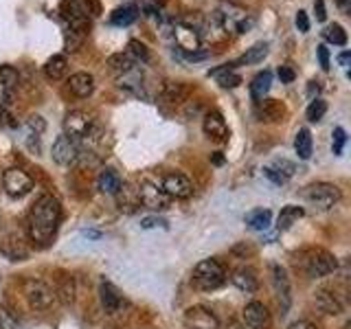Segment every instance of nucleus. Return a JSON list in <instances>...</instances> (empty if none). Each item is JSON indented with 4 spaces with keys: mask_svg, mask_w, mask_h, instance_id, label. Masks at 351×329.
Returning <instances> with one entry per match:
<instances>
[{
    "mask_svg": "<svg viewBox=\"0 0 351 329\" xmlns=\"http://www.w3.org/2000/svg\"><path fill=\"white\" fill-rule=\"evenodd\" d=\"M62 219V206L58 202V197H53L49 193L40 195L36 204L29 211V235L36 244H49L53 235L58 233Z\"/></svg>",
    "mask_w": 351,
    "mask_h": 329,
    "instance_id": "obj_1",
    "label": "nucleus"
},
{
    "mask_svg": "<svg viewBox=\"0 0 351 329\" xmlns=\"http://www.w3.org/2000/svg\"><path fill=\"white\" fill-rule=\"evenodd\" d=\"M97 11H99L97 0H64L60 7L62 18L73 29H88Z\"/></svg>",
    "mask_w": 351,
    "mask_h": 329,
    "instance_id": "obj_2",
    "label": "nucleus"
},
{
    "mask_svg": "<svg viewBox=\"0 0 351 329\" xmlns=\"http://www.w3.org/2000/svg\"><path fill=\"white\" fill-rule=\"evenodd\" d=\"M191 281L200 290H215L226 281V270L217 259H204L193 268Z\"/></svg>",
    "mask_w": 351,
    "mask_h": 329,
    "instance_id": "obj_3",
    "label": "nucleus"
},
{
    "mask_svg": "<svg viewBox=\"0 0 351 329\" xmlns=\"http://www.w3.org/2000/svg\"><path fill=\"white\" fill-rule=\"evenodd\" d=\"M301 266L310 277L316 279V277H325V274H332L338 268V261L332 252H327L323 248H310L303 252Z\"/></svg>",
    "mask_w": 351,
    "mask_h": 329,
    "instance_id": "obj_4",
    "label": "nucleus"
},
{
    "mask_svg": "<svg viewBox=\"0 0 351 329\" xmlns=\"http://www.w3.org/2000/svg\"><path fill=\"white\" fill-rule=\"evenodd\" d=\"M303 197L312 206L316 208H332L338 200H340V189L336 184H329V182H316L310 184L307 189L303 191Z\"/></svg>",
    "mask_w": 351,
    "mask_h": 329,
    "instance_id": "obj_5",
    "label": "nucleus"
},
{
    "mask_svg": "<svg viewBox=\"0 0 351 329\" xmlns=\"http://www.w3.org/2000/svg\"><path fill=\"white\" fill-rule=\"evenodd\" d=\"M93 125H95V121H93L90 114L86 112V110H73V112H69L64 119L66 136L73 138V141H82V138L90 136L93 134Z\"/></svg>",
    "mask_w": 351,
    "mask_h": 329,
    "instance_id": "obj_6",
    "label": "nucleus"
},
{
    "mask_svg": "<svg viewBox=\"0 0 351 329\" xmlns=\"http://www.w3.org/2000/svg\"><path fill=\"white\" fill-rule=\"evenodd\" d=\"M25 296L33 310H47L55 301V290L49 283L38 281V279H27L25 281Z\"/></svg>",
    "mask_w": 351,
    "mask_h": 329,
    "instance_id": "obj_7",
    "label": "nucleus"
},
{
    "mask_svg": "<svg viewBox=\"0 0 351 329\" xmlns=\"http://www.w3.org/2000/svg\"><path fill=\"white\" fill-rule=\"evenodd\" d=\"M136 193H138V202L145 208H149V211H165L169 206V195L162 191V186L149 180H141Z\"/></svg>",
    "mask_w": 351,
    "mask_h": 329,
    "instance_id": "obj_8",
    "label": "nucleus"
},
{
    "mask_svg": "<svg viewBox=\"0 0 351 329\" xmlns=\"http://www.w3.org/2000/svg\"><path fill=\"white\" fill-rule=\"evenodd\" d=\"M3 184H5V191L11 197H22L33 189V178L27 171H22L18 167H11L3 175Z\"/></svg>",
    "mask_w": 351,
    "mask_h": 329,
    "instance_id": "obj_9",
    "label": "nucleus"
},
{
    "mask_svg": "<svg viewBox=\"0 0 351 329\" xmlns=\"http://www.w3.org/2000/svg\"><path fill=\"white\" fill-rule=\"evenodd\" d=\"M182 323L186 329H219V323L215 314L202 305H193L184 312Z\"/></svg>",
    "mask_w": 351,
    "mask_h": 329,
    "instance_id": "obj_10",
    "label": "nucleus"
},
{
    "mask_svg": "<svg viewBox=\"0 0 351 329\" xmlns=\"http://www.w3.org/2000/svg\"><path fill=\"white\" fill-rule=\"evenodd\" d=\"M162 191L176 200H186L193 195V182L184 173H167L162 178Z\"/></svg>",
    "mask_w": 351,
    "mask_h": 329,
    "instance_id": "obj_11",
    "label": "nucleus"
},
{
    "mask_svg": "<svg viewBox=\"0 0 351 329\" xmlns=\"http://www.w3.org/2000/svg\"><path fill=\"white\" fill-rule=\"evenodd\" d=\"M51 156L53 160L62 164V167H69L73 164L77 158H80V147H77V143L69 136H58L53 143V149H51Z\"/></svg>",
    "mask_w": 351,
    "mask_h": 329,
    "instance_id": "obj_12",
    "label": "nucleus"
},
{
    "mask_svg": "<svg viewBox=\"0 0 351 329\" xmlns=\"http://www.w3.org/2000/svg\"><path fill=\"white\" fill-rule=\"evenodd\" d=\"M173 40L176 44L184 51V53H195L200 51V33H197V29L184 25V22H178V25L173 27Z\"/></svg>",
    "mask_w": 351,
    "mask_h": 329,
    "instance_id": "obj_13",
    "label": "nucleus"
},
{
    "mask_svg": "<svg viewBox=\"0 0 351 329\" xmlns=\"http://www.w3.org/2000/svg\"><path fill=\"white\" fill-rule=\"evenodd\" d=\"M202 130L204 134L211 138V141H217V143H224L228 138V125L224 117L217 112V110H211V112L204 114V123H202Z\"/></svg>",
    "mask_w": 351,
    "mask_h": 329,
    "instance_id": "obj_14",
    "label": "nucleus"
},
{
    "mask_svg": "<svg viewBox=\"0 0 351 329\" xmlns=\"http://www.w3.org/2000/svg\"><path fill=\"white\" fill-rule=\"evenodd\" d=\"M255 114L263 123H281L285 117V106L277 99H261L255 106Z\"/></svg>",
    "mask_w": 351,
    "mask_h": 329,
    "instance_id": "obj_15",
    "label": "nucleus"
},
{
    "mask_svg": "<svg viewBox=\"0 0 351 329\" xmlns=\"http://www.w3.org/2000/svg\"><path fill=\"white\" fill-rule=\"evenodd\" d=\"M244 323L250 329H268L270 325V312L268 307L259 303V301H252L244 307Z\"/></svg>",
    "mask_w": 351,
    "mask_h": 329,
    "instance_id": "obj_16",
    "label": "nucleus"
},
{
    "mask_svg": "<svg viewBox=\"0 0 351 329\" xmlns=\"http://www.w3.org/2000/svg\"><path fill=\"white\" fill-rule=\"evenodd\" d=\"M99 301H101L106 314H119L121 307H123V296H121V292L106 279L99 285Z\"/></svg>",
    "mask_w": 351,
    "mask_h": 329,
    "instance_id": "obj_17",
    "label": "nucleus"
},
{
    "mask_svg": "<svg viewBox=\"0 0 351 329\" xmlns=\"http://www.w3.org/2000/svg\"><path fill=\"white\" fill-rule=\"evenodd\" d=\"M270 272H272V283H274V292H277L279 296V303L283 310H288L290 307V281H288V274H285V270L281 266H277V263H272L270 266Z\"/></svg>",
    "mask_w": 351,
    "mask_h": 329,
    "instance_id": "obj_18",
    "label": "nucleus"
},
{
    "mask_svg": "<svg viewBox=\"0 0 351 329\" xmlns=\"http://www.w3.org/2000/svg\"><path fill=\"white\" fill-rule=\"evenodd\" d=\"M189 93H191V88L184 82H167L160 90V101L169 103V106H178V103L186 101Z\"/></svg>",
    "mask_w": 351,
    "mask_h": 329,
    "instance_id": "obj_19",
    "label": "nucleus"
},
{
    "mask_svg": "<svg viewBox=\"0 0 351 329\" xmlns=\"http://www.w3.org/2000/svg\"><path fill=\"white\" fill-rule=\"evenodd\" d=\"M233 285L237 290L246 292V294H255L257 288H259V281H257V274L252 268H239L233 272V277H230Z\"/></svg>",
    "mask_w": 351,
    "mask_h": 329,
    "instance_id": "obj_20",
    "label": "nucleus"
},
{
    "mask_svg": "<svg viewBox=\"0 0 351 329\" xmlns=\"http://www.w3.org/2000/svg\"><path fill=\"white\" fill-rule=\"evenodd\" d=\"M314 303H316L318 310H321L323 314H329V316H336V314L343 312V301L329 290H318L314 296Z\"/></svg>",
    "mask_w": 351,
    "mask_h": 329,
    "instance_id": "obj_21",
    "label": "nucleus"
},
{
    "mask_svg": "<svg viewBox=\"0 0 351 329\" xmlns=\"http://www.w3.org/2000/svg\"><path fill=\"white\" fill-rule=\"evenodd\" d=\"M69 88L75 97L86 99V97H90L95 90V77L90 73H75L69 80Z\"/></svg>",
    "mask_w": 351,
    "mask_h": 329,
    "instance_id": "obj_22",
    "label": "nucleus"
},
{
    "mask_svg": "<svg viewBox=\"0 0 351 329\" xmlns=\"http://www.w3.org/2000/svg\"><path fill=\"white\" fill-rule=\"evenodd\" d=\"M117 202H119V208L123 213H134L138 211V193L134 186H130V184H121V189L117 191Z\"/></svg>",
    "mask_w": 351,
    "mask_h": 329,
    "instance_id": "obj_23",
    "label": "nucleus"
},
{
    "mask_svg": "<svg viewBox=\"0 0 351 329\" xmlns=\"http://www.w3.org/2000/svg\"><path fill=\"white\" fill-rule=\"evenodd\" d=\"M121 184H123V180H121V175L114 169H104L101 173H99V178H97L99 191L108 193V195H117V191L121 189Z\"/></svg>",
    "mask_w": 351,
    "mask_h": 329,
    "instance_id": "obj_24",
    "label": "nucleus"
},
{
    "mask_svg": "<svg viewBox=\"0 0 351 329\" xmlns=\"http://www.w3.org/2000/svg\"><path fill=\"white\" fill-rule=\"evenodd\" d=\"M270 84H272V73L270 71H261L252 77L250 82V97L255 99V101H261V99H266L268 90H270Z\"/></svg>",
    "mask_w": 351,
    "mask_h": 329,
    "instance_id": "obj_25",
    "label": "nucleus"
},
{
    "mask_svg": "<svg viewBox=\"0 0 351 329\" xmlns=\"http://www.w3.org/2000/svg\"><path fill=\"white\" fill-rule=\"evenodd\" d=\"M303 215H305V211L301 206H294V204L285 206V208H281V213L277 217V228L279 230H288V228H292L296 222H299Z\"/></svg>",
    "mask_w": 351,
    "mask_h": 329,
    "instance_id": "obj_26",
    "label": "nucleus"
},
{
    "mask_svg": "<svg viewBox=\"0 0 351 329\" xmlns=\"http://www.w3.org/2000/svg\"><path fill=\"white\" fill-rule=\"evenodd\" d=\"M66 71H69V62H66L64 55H53V58L44 64V75L53 82L62 80V77L66 75Z\"/></svg>",
    "mask_w": 351,
    "mask_h": 329,
    "instance_id": "obj_27",
    "label": "nucleus"
},
{
    "mask_svg": "<svg viewBox=\"0 0 351 329\" xmlns=\"http://www.w3.org/2000/svg\"><path fill=\"white\" fill-rule=\"evenodd\" d=\"M312 134H310V130L307 127H301L299 132H296V136H294V151L299 154V158L301 160H307L312 156Z\"/></svg>",
    "mask_w": 351,
    "mask_h": 329,
    "instance_id": "obj_28",
    "label": "nucleus"
},
{
    "mask_svg": "<svg viewBox=\"0 0 351 329\" xmlns=\"http://www.w3.org/2000/svg\"><path fill=\"white\" fill-rule=\"evenodd\" d=\"M108 66H110V71H112L114 75H125V73H130V71H134L136 69V62L130 58L128 53H117V55H112V58L108 60Z\"/></svg>",
    "mask_w": 351,
    "mask_h": 329,
    "instance_id": "obj_29",
    "label": "nucleus"
},
{
    "mask_svg": "<svg viewBox=\"0 0 351 329\" xmlns=\"http://www.w3.org/2000/svg\"><path fill=\"white\" fill-rule=\"evenodd\" d=\"M138 18V7L136 5H123V7H117L114 11H112V25H117V27H128V25H132Z\"/></svg>",
    "mask_w": 351,
    "mask_h": 329,
    "instance_id": "obj_30",
    "label": "nucleus"
},
{
    "mask_svg": "<svg viewBox=\"0 0 351 329\" xmlns=\"http://www.w3.org/2000/svg\"><path fill=\"white\" fill-rule=\"evenodd\" d=\"M270 222H272V213L268 208H255V211H250L246 215V224L252 230H266L270 226Z\"/></svg>",
    "mask_w": 351,
    "mask_h": 329,
    "instance_id": "obj_31",
    "label": "nucleus"
},
{
    "mask_svg": "<svg viewBox=\"0 0 351 329\" xmlns=\"http://www.w3.org/2000/svg\"><path fill=\"white\" fill-rule=\"evenodd\" d=\"M266 55H268V42H257L255 47L248 49L235 64H259L263 58H266Z\"/></svg>",
    "mask_w": 351,
    "mask_h": 329,
    "instance_id": "obj_32",
    "label": "nucleus"
},
{
    "mask_svg": "<svg viewBox=\"0 0 351 329\" xmlns=\"http://www.w3.org/2000/svg\"><path fill=\"white\" fill-rule=\"evenodd\" d=\"M16 86H18V71L14 69V66L3 64V66H0V88H3V90L14 93Z\"/></svg>",
    "mask_w": 351,
    "mask_h": 329,
    "instance_id": "obj_33",
    "label": "nucleus"
},
{
    "mask_svg": "<svg viewBox=\"0 0 351 329\" xmlns=\"http://www.w3.org/2000/svg\"><path fill=\"white\" fill-rule=\"evenodd\" d=\"M323 36H325V40L329 44H336V47H345V44H347V33H345V29L340 27V25H329V27H325Z\"/></svg>",
    "mask_w": 351,
    "mask_h": 329,
    "instance_id": "obj_34",
    "label": "nucleus"
},
{
    "mask_svg": "<svg viewBox=\"0 0 351 329\" xmlns=\"http://www.w3.org/2000/svg\"><path fill=\"white\" fill-rule=\"evenodd\" d=\"M86 33H88V29H73V27H69V31H66V51L75 53L77 49H80L84 38H86Z\"/></svg>",
    "mask_w": 351,
    "mask_h": 329,
    "instance_id": "obj_35",
    "label": "nucleus"
},
{
    "mask_svg": "<svg viewBox=\"0 0 351 329\" xmlns=\"http://www.w3.org/2000/svg\"><path fill=\"white\" fill-rule=\"evenodd\" d=\"M132 60H134L136 64L138 62H147L149 60V51H147V47L143 42H138V40H132L130 44H128V51H125Z\"/></svg>",
    "mask_w": 351,
    "mask_h": 329,
    "instance_id": "obj_36",
    "label": "nucleus"
},
{
    "mask_svg": "<svg viewBox=\"0 0 351 329\" xmlns=\"http://www.w3.org/2000/svg\"><path fill=\"white\" fill-rule=\"evenodd\" d=\"M325 112H327V103L323 101V99H312V103L307 106V119L312 121V123H316V121H321L323 117H325Z\"/></svg>",
    "mask_w": 351,
    "mask_h": 329,
    "instance_id": "obj_37",
    "label": "nucleus"
},
{
    "mask_svg": "<svg viewBox=\"0 0 351 329\" xmlns=\"http://www.w3.org/2000/svg\"><path fill=\"white\" fill-rule=\"evenodd\" d=\"M58 294H60L62 303H66V305L75 301V283H73L71 277H66V279L60 281V288H58V292H55V296H58Z\"/></svg>",
    "mask_w": 351,
    "mask_h": 329,
    "instance_id": "obj_38",
    "label": "nucleus"
},
{
    "mask_svg": "<svg viewBox=\"0 0 351 329\" xmlns=\"http://www.w3.org/2000/svg\"><path fill=\"white\" fill-rule=\"evenodd\" d=\"M270 167H272L274 171H279L285 180L292 178V175H294V164H292L290 160H274V164H270Z\"/></svg>",
    "mask_w": 351,
    "mask_h": 329,
    "instance_id": "obj_39",
    "label": "nucleus"
},
{
    "mask_svg": "<svg viewBox=\"0 0 351 329\" xmlns=\"http://www.w3.org/2000/svg\"><path fill=\"white\" fill-rule=\"evenodd\" d=\"M347 143V132L343 127H336L334 130V141H332V147H334V154L338 156V154H343V147Z\"/></svg>",
    "mask_w": 351,
    "mask_h": 329,
    "instance_id": "obj_40",
    "label": "nucleus"
},
{
    "mask_svg": "<svg viewBox=\"0 0 351 329\" xmlns=\"http://www.w3.org/2000/svg\"><path fill=\"white\" fill-rule=\"evenodd\" d=\"M27 127H29L31 134H42V132L47 130V123H44V119H42V117L33 114V117H29V121H27Z\"/></svg>",
    "mask_w": 351,
    "mask_h": 329,
    "instance_id": "obj_41",
    "label": "nucleus"
},
{
    "mask_svg": "<svg viewBox=\"0 0 351 329\" xmlns=\"http://www.w3.org/2000/svg\"><path fill=\"white\" fill-rule=\"evenodd\" d=\"M0 329H16V318L9 310L0 307Z\"/></svg>",
    "mask_w": 351,
    "mask_h": 329,
    "instance_id": "obj_42",
    "label": "nucleus"
},
{
    "mask_svg": "<svg viewBox=\"0 0 351 329\" xmlns=\"http://www.w3.org/2000/svg\"><path fill=\"white\" fill-rule=\"evenodd\" d=\"M167 228V222L162 217H143L141 219V228Z\"/></svg>",
    "mask_w": 351,
    "mask_h": 329,
    "instance_id": "obj_43",
    "label": "nucleus"
},
{
    "mask_svg": "<svg viewBox=\"0 0 351 329\" xmlns=\"http://www.w3.org/2000/svg\"><path fill=\"white\" fill-rule=\"evenodd\" d=\"M277 73H279V80H281L283 84H292V82H294V77H296L294 71L290 69L288 64H285V66H279V71H277Z\"/></svg>",
    "mask_w": 351,
    "mask_h": 329,
    "instance_id": "obj_44",
    "label": "nucleus"
},
{
    "mask_svg": "<svg viewBox=\"0 0 351 329\" xmlns=\"http://www.w3.org/2000/svg\"><path fill=\"white\" fill-rule=\"evenodd\" d=\"M263 175H266L268 180H272L274 184H283L285 182V178L279 173V171H274L272 167H263Z\"/></svg>",
    "mask_w": 351,
    "mask_h": 329,
    "instance_id": "obj_45",
    "label": "nucleus"
},
{
    "mask_svg": "<svg viewBox=\"0 0 351 329\" xmlns=\"http://www.w3.org/2000/svg\"><path fill=\"white\" fill-rule=\"evenodd\" d=\"M296 27H299L301 33H307V31H310V20H307V14H305V11H299V14H296Z\"/></svg>",
    "mask_w": 351,
    "mask_h": 329,
    "instance_id": "obj_46",
    "label": "nucleus"
},
{
    "mask_svg": "<svg viewBox=\"0 0 351 329\" xmlns=\"http://www.w3.org/2000/svg\"><path fill=\"white\" fill-rule=\"evenodd\" d=\"M316 53H318V60H321V66L325 71H329V49L325 44H321V47L316 49Z\"/></svg>",
    "mask_w": 351,
    "mask_h": 329,
    "instance_id": "obj_47",
    "label": "nucleus"
},
{
    "mask_svg": "<svg viewBox=\"0 0 351 329\" xmlns=\"http://www.w3.org/2000/svg\"><path fill=\"white\" fill-rule=\"evenodd\" d=\"M314 9H316V18L323 22V20L327 18V14H325V3H323V0H314Z\"/></svg>",
    "mask_w": 351,
    "mask_h": 329,
    "instance_id": "obj_48",
    "label": "nucleus"
},
{
    "mask_svg": "<svg viewBox=\"0 0 351 329\" xmlns=\"http://www.w3.org/2000/svg\"><path fill=\"white\" fill-rule=\"evenodd\" d=\"M288 329H318L314 323H310V321H296V323H292Z\"/></svg>",
    "mask_w": 351,
    "mask_h": 329,
    "instance_id": "obj_49",
    "label": "nucleus"
},
{
    "mask_svg": "<svg viewBox=\"0 0 351 329\" xmlns=\"http://www.w3.org/2000/svg\"><path fill=\"white\" fill-rule=\"evenodd\" d=\"M349 60H351L349 51H345V53H340V55H338V62H340V66H343V69H347V66H349Z\"/></svg>",
    "mask_w": 351,
    "mask_h": 329,
    "instance_id": "obj_50",
    "label": "nucleus"
},
{
    "mask_svg": "<svg viewBox=\"0 0 351 329\" xmlns=\"http://www.w3.org/2000/svg\"><path fill=\"white\" fill-rule=\"evenodd\" d=\"M307 90H310L312 97L318 95V90H321V88H318V82H310V88H307ZM314 99H316V97H314Z\"/></svg>",
    "mask_w": 351,
    "mask_h": 329,
    "instance_id": "obj_51",
    "label": "nucleus"
},
{
    "mask_svg": "<svg viewBox=\"0 0 351 329\" xmlns=\"http://www.w3.org/2000/svg\"><path fill=\"white\" fill-rule=\"evenodd\" d=\"M211 160H213L215 164H222V162H224V156H222V154L217 151V154H213V158H211Z\"/></svg>",
    "mask_w": 351,
    "mask_h": 329,
    "instance_id": "obj_52",
    "label": "nucleus"
},
{
    "mask_svg": "<svg viewBox=\"0 0 351 329\" xmlns=\"http://www.w3.org/2000/svg\"><path fill=\"white\" fill-rule=\"evenodd\" d=\"M349 3H351V0H336V5H338L340 9H345V11L349 9Z\"/></svg>",
    "mask_w": 351,
    "mask_h": 329,
    "instance_id": "obj_53",
    "label": "nucleus"
},
{
    "mask_svg": "<svg viewBox=\"0 0 351 329\" xmlns=\"http://www.w3.org/2000/svg\"><path fill=\"white\" fill-rule=\"evenodd\" d=\"M5 119H7V114H5V108H3V106H0V125H3V123H5Z\"/></svg>",
    "mask_w": 351,
    "mask_h": 329,
    "instance_id": "obj_54",
    "label": "nucleus"
},
{
    "mask_svg": "<svg viewBox=\"0 0 351 329\" xmlns=\"http://www.w3.org/2000/svg\"><path fill=\"white\" fill-rule=\"evenodd\" d=\"M156 3H162V0H156Z\"/></svg>",
    "mask_w": 351,
    "mask_h": 329,
    "instance_id": "obj_55",
    "label": "nucleus"
}]
</instances>
